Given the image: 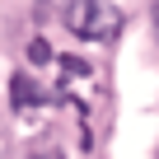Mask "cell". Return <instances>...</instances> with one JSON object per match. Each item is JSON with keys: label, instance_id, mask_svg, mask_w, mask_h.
I'll use <instances>...</instances> for the list:
<instances>
[{"label": "cell", "instance_id": "obj_4", "mask_svg": "<svg viewBox=\"0 0 159 159\" xmlns=\"http://www.w3.org/2000/svg\"><path fill=\"white\" fill-rule=\"evenodd\" d=\"M33 159H42V154H33Z\"/></svg>", "mask_w": 159, "mask_h": 159}, {"label": "cell", "instance_id": "obj_1", "mask_svg": "<svg viewBox=\"0 0 159 159\" xmlns=\"http://www.w3.org/2000/svg\"><path fill=\"white\" fill-rule=\"evenodd\" d=\"M61 19H66V28L75 38H84V42H112L122 33V24H126L122 10L108 5V0H70Z\"/></svg>", "mask_w": 159, "mask_h": 159}, {"label": "cell", "instance_id": "obj_2", "mask_svg": "<svg viewBox=\"0 0 159 159\" xmlns=\"http://www.w3.org/2000/svg\"><path fill=\"white\" fill-rule=\"evenodd\" d=\"M10 89H14V108H38V103H42V89L33 84L28 75H14V84H10Z\"/></svg>", "mask_w": 159, "mask_h": 159}, {"label": "cell", "instance_id": "obj_3", "mask_svg": "<svg viewBox=\"0 0 159 159\" xmlns=\"http://www.w3.org/2000/svg\"><path fill=\"white\" fill-rule=\"evenodd\" d=\"M28 56H33L38 66H47V61H52V47H47V38H33V42H28Z\"/></svg>", "mask_w": 159, "mask_h": 159}]
</instances>
